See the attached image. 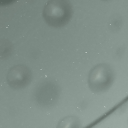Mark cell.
Wrapping results in <instances>:
<instances>
[{
  "mask_svg": "<svg viewBox=\"0 0 128 128\" xmlns=\"http://www.w3.org/2000/svg\"><path fill=\"white\" fill-rule=\"evenodd\" d=\"M72 14L68 0H49L44 6L42 16L49 26L59 28L66 24Z\"/></svg>",
  "mask_w": 128,
  "mask_h": 128,
  "instance_id": "1",
  "label": "cell"
},
{
  "mask_svg": "<svg viewBox=\"0 0 128 128\" xmlns=\"http://www.w3.org/2000/svg\"><path fill=\"white\" fill-rule=\"evenodd\" d=\"M114 78L113 72L107 64H100L94 68L88 79L90 88L94 92L104 91L109 88Z\"/></svg>",
  "mask_w": 128,
  "mask_h": 128,
  "instance_id": "2",
  "label": "cell"
},
{
  "mask_svg": "<svg viewBox=\"0 0 128 128\" xmlns=\"http://www.w3.org/2000/svg\"><path fill=\"white\" fill-rule=\"evenodd\" d=\"M7 78L8 84L12 88H20L30 84L32 79V73L26 66L18 65L10 70Z\"/></svg>",
  "mask_w": 128,
  "mask_h": 128,
  "instance_id": "3",
  "label": "cell"
},
{
  "mask_svg": "<svg viewBox=\"0 0 128 128\" xmlns=\"http://www.w3.org/2000/svg\"><path fill=\"white\" fill-rule=\"evenodd\" d=\"M35 97L39 104L43 105L52 104L58 94V88L56 84L46 82L36 88Z\"/></svg>",
  "mask_w": 128,
  "mask_h": 128,
  "instance_id": "4",
  "label": "cell"
},
{
  "mask_svg": "<svg viewBox=\"0 0 128 128\" xmlns=\"http://www.w3.org/2000/svg\"><path fill=\"white\" fill-rule=\"evenodd\" d=\"M11 44L6 40L0 41V58H4L8 54L11 50Z\"/></svg>",
  "mask_w": 128,
  "mask_h": 128,
  "instance_id": "5",
  "label": "cell"
},
{
  "mask_svg": "<svg viewBox=\"0 0 128 128\" xmlns=\"http://www.w3.org/2000/svg\"><path fill=\"white\" fill-rule=\"evenodd\" d=\"M13 0H0V4H6L10 2Z\"/></svg>",
  "mask_w": 128,
  "mask_h": 128,
  "instance_id": "6",
  "label": "cell"
},
{
  "mask_svg": "<svg viewBox=\"0 0 128 128\" xmlns=\"http://www.w3.org/2000/svg\"><path fill=\"white\" fill-rule=\"evenodd\" d=\"M102 1H108V0H102Z\"/></svg>",
  "mask_w": 128,
  "mask_h": 128,
  "instance_id": "7",
  "label": "cell"
}]
</instances>
